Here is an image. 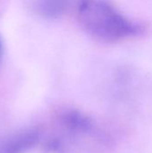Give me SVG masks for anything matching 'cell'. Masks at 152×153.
Segmentation results:
<instances>
[{
	"label": "cell",
	"instance_id": "cell-1",
	"mask_svg": "<svg viewBox=\"0 0 152 153\" xmlns=\"http://www.w3.org/2000/svg\"><path fill=\"white\" fill-rule=\"evenodd\" d=\"M77 16L82 27L105 42H118L140 35L143 27L116 10L105 0H79Z\"/></svg>",
	"mask_w": 152,
	"mask_h": 153
},
{
	"label": "cell",
	"instance_id": "cell-2",
	"mask_svg": "<svg viewBox=\"0 0 152 153\" xmlns=\"http://www.w3.org/2000/svg\"><path fill=\"white\" fill-rule=\"evenodd\" d=\"M38 138L36 131L26 130L18 133L0 143V153H24L37 143Z\"/></svg>",
	"mask_w": 152,
	"mask_h": 153
},
{
	"label": "cell",
	"instance_id": "cell-3",
	"mask_svg": "<svg viewBox=\"0 0 152 153\" xmlns=\"http://www.w3.org/2000/svg\"><path fill=\"white\" fill-rule=\"evenodd\" d=\"M71 0H38L39 12L47 17H57L61 15Z\"/></svg>",
	"mask_w": 152,
	"mask_h": 153
},
{
	"label": "cell",
	"instance_id": "cell-4",
	"mask_svg": "<svg viewBox=\"0 0 152 153\" xmlns=\"http://www.w3.org/2000/svg\"><path fill=\"white\" fill-rule=\"evenodd\" d=\"M2 55H3V40L0 36V60L2 58Z\"/></svg>",
	"mask_w": 152,
	"mask_h": 153
}]
</instances>
